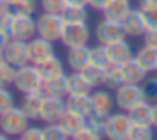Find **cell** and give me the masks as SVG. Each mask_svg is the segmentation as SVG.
<instances>
[{"label": "cell", "instance_id": "6da1fadb", "mask_svg": "<svg viewBox=\"0 0 157 140\" xmlns=\"http://www.w3.org/2000/svg\"><path fill=\"white\" fill-rule=\"evenodd\" d=\"M29 122L30 119L24 113V110L13 105L12 109L0 113V132H3L7 137H20L29 127Z\"/></svg>", "mask_w": 157, "mask_h": 140}, {"label": "cell", "instance_id": "7a4b0ae2", "mask_svg": "<svg viewBox=\"0 0 157 140\" xmlns=\"http://www.w3.org/2000/svg\"><path fill=\"white\" fill-rule=\"evenodd\" d=\"M44 79L40 75L37 65L27 64L17 68L15 79H13V87L22 94H30V92H42Z\"/></svg>", "mask_w": 157, "mask_h": 140}, {"label": "cell", "instance_id": "3957f363", "mask_svg": "<svg viewBox=\"0 0 157 140\" xmlns=\"http://www.w3.org/2000/svg\"><path fill=\"white\" fill-rule=\"evenodd\" d=\"M37 20V35L47 39L50 42H57L60 40L62 28H63V18L62 13H54V12H44L40 13Z\"/></svg>", "mask_w": 157, "mask_h": 140}, {"label": "cell", "instance_id": "277c9868", "mask_svg": "<svg viewBox=\"0 0 157 140\" xmlns=\"http://www.w3.org/2000/svg\"><path fill=\"white\" fill-rule=\"evenodd\" d=\"M90 40V28L87 22H65L62 28L60 42L63 47L72 49V47L87 45Z\"/></svg>", "mask_w": 157, "mask_h": 140}, {"label": "cell", "instance_id": "5b68a950", "mask_svg": "<svg viewBox=\"0 0 157 140\" xmlns=\"http://www.w3.org/2000/svg\"><path fill=\"white\" fill-rule=\"evenodd\" d=\"M114 98H115V105L119 107V110H124V112H129L134 105L145 100L140 83H122L115 90Z\"/></svg>", "mask_w": 157, "mask_h": 140}, {"label": "cell", "instance_id": "8992f818", "mask_svg": "<svg viewBox=\"0 0 157 140\" xmlns=\"http://www.w3.org/2000/svg\"><path fill=\"white\" fill-rule=\"evenodd\" d=\"M130 125H132V122L124 110L110 113L105 123V137L109 140H129Z\"/></svg>", "mask_w": 157, "mask_h": 140}, {"label": "cell", "instance_id": "52a82bcc", "mask_svg": "<svg viewBox=\"0 0 157 140\" xmlns=\"http://www.w3.org/2000/svg\"><path fill=\"white\" fill-rule=\"evenodd\" d=\"M94 35H95L97 42L102 43V45H109L112 42H117V40L127 37L122 22L109 20V18H102V20L95 25Z\"/></svg>", "mask_w": 157, "mask_h": 140}, {"label": "cell", "instance_id": "ba28073f", "mask_svg": "<svg viewBox=\"0 0 157 140\" xmlns=\"http://www.w3.org/2000/svg\"><path fill=\"white\" fill-rule=\"evenodd\" d=\"M65 97H54V95H44L42 107H40V119L44 123L59 122L60 117L65 113Z\"/></svg>", "mask_w": 157, "mask_h": 140}, {"label": "cell", "instance_id": "9c48e42d", "mask_svg": "<svg viewBox=\"0 0 157 140\" xmlns=\"http://www.w3.org/2000/svg\"><path fill=\"white\" fill-rule=\"evenodd\" d=\"M3 57H5L7 64H12L17 68L22 67V65L30 64L27 42L18 39H10L9 43L5 45V49H3Z\"/></svg>", "mask_w": 157, "mask_h": 140}, {"label": "cell", "instance_id": "30bf717a", "mask_svg": "<svg viewBox=\"0 0 157 140\" xmlns=\"http://www.w3.org/2000/svg\"><path fill=\"white\" fill-rule=\"evenodd\" d=\"M27 45H29V58H30V64L33 65L40 64V62L55 55L54 42L42 39V37H33V39H30L27 42Z\"/></svg>", "mask_w": 157, "mask_h": 140}, {"label": "cell", "instance_id": "8fae6325", "mask_svg": "<svg viewBox=\"0 0 157 140\" xmlns=\"http://www.w3.org/2000/svg\"><path fill=\"white\" fill-rule=\"evenodd\" d=\"M35 35H37V20L33 18V15H30V13H15V25H13L12 39L29 42Z\"/></svg>", "mask_w": 157, "mask_h": 140}, {"label": "cell", "instance_id": "7c38bea8", "mask_svg": "<svg viewBox=\"0 0 157 140\" xmlns=\"http://www.w3.org/2000/svg\"><path fill=\"white\" fill-rule=\"evenodd\" d=\"M90 100H92V112L99 113V115H105L109 117L112 113V109L115 105V98L114 95L110 94L109 88H99L94 90L90 94Z\"/></svg>", "mask_w": 157, "mask_h": 140}, {"label": "cell", "instance_id": "4fadbf2b", "mask_svg": "<svg viewBox=\"0 0 157 140\" xmlns=\"http://www.w3.org/2000/svg\"><path fill=\"white\" fill-rule=\"evenodd\" d=\"M122 25H124V30L127 37H142L147 30V25H145L144 15H142L140 9H132L127 17L122 20Z\"/></svg>", "mask_w": 157, "mask_h": 140}, {"label": "cell", "instance_id": "5bb4252c", "mask_svg": "<svg viewBox=\"0 0 157 140\" xmlns=\"http://www.w3.org/2000/svg\"><path fill=\"white\" fill-rule=\"evenodd\" d=\"M107 50H109V58H110L112 65H122L134 57L132 45H130L125 39H121V40H117V42L109 43V45H107Z\"/></svg>", "mask_w": 157, "mask_h": 140}, {"label": "cell", "instance_id": "9a60e30c", "mask_svg": "<svg viewBox=\"0 0 157 140\" xmlns=\"http://www.w3.org/2000/svg\"><path fill=\"white\" fill-rule=\"evenodd\" d=\"M67 64L72 70L82 72L89 64H90V47L80 45V47H72L67 52Z\"/></svg>", "mask_w": 157, "mask_h": 140}, {"label": "cell", "instance_id": "2e32d148", "mask_svg": "<svg viewBox=\"0 0 157 140\" xmlns=\"http://www.w3.org/2000/svg\"><path fill=\"white\" fill-rule=\"evenodd\" d=\"M65 107L67 110L78 115L89 117L92 113V100L90 94H78V95H67L65 97Z\"/></svg>", "mask_w": 157, "mask_h": 140}, {"label": "cell", "instance_id": "e0dca14e", "mask_svg": "<svg viewBox=\"0 0 157 140\" xmlns=\"http://www.w3.org/2000/svg\"><path fill=\"white\" fill-rule=\"evenodd\" d=\"M42 92H30V94H24L20 102V109L30 120H39L40 119V107H42Z\"/></svg>", "mask_w": 157, "mask_h": 140}, {"label": "cell", "instance_id": "ac0fdd59", "mask_svg": "<svg viewBox=\"0 0 157 140\" xmlns=\"http://www.w3.org/2000/svg\"><path fill=\"white\" fill-rule=\"evenodd\" d=\"M67 73L63 72L60 75H55L52 79L44 80L42 94L44 95H54V97H67L69 95V85H67Z\"/></svg>", "mask_w": 157, "mask_h": 140}, {"label": "cell", "instance_id": "d6986e66", "mask_svg": "<svg viewBox=\"0 0 157 140\" xmlns=\"http://www.w3.org/2000/svg\"><path fill=\"white\" fill-rule=\"evenodd\" d=\"M121 68H122V75H124L125 83H142L145 80V77L149 75V73L145 72V68L137 62L136 57H132L130 60H127L125 64H122Z\"/></svg>", "mask_w": 157, "mask_h": 140}, {"label": "cell", "instance_id": "ffe728a7", "mask_svg": "<svg viewBox=\"0 0 157 140\" xmlns=\"http://www.w3.org/2000/svg\"><path fill=\"white\" fill-rule=\"evenodd\" d=\"M132 10V3L130 0H110L105 7H104V18L115 22H122L127 17V13Z\"/></svg>", "mask_w": 157, "mask_h": 140}, {"label": "cell", "instance_id": "44dd1931", "mask_svg": "<svg viewBox=\"0 0 157 140\" xmlns=\"http://www.w3.org/2000/svg\"><path fill=\"white\" fill-rule=\"evenodd\" d=\"M59 123H60V127L63 128V132L67 134V137L72 138L74 135H75L77 132L87 123V117L78 115V113H74V112H70V110H65V113L60 117Z\"/></svg>", "mask_w": 157, "mask_h": 140}, {"label": "cell", "instance_id": "7402d4cb", "mask_svg": "<svg viewBox=\"0 0 157 140\" xmlns=\"http://www.w3.org/2000/svg\"><path fill=\"white\" fill-rule=\"evenodd\" d=\"M130 122L139 125H152V104L147 100H142L127 112Z\"/></svg>", "mask_w": 157, "mask_h": 140}, {"label": "cell", "instance_id": "603a6c76", "mask_svg": "<svg viewBox=\"0 0 157 140\" xmlns=\"http://www.w3.org/2000/svg\"><path fill=\"white\" fill-rule=\"evenodd\" d=\"M67 85H69V95H78V94H92L94 87L85 79L84 72H75L67 77Z\"/></svg>", "mask_w": 157, "mask_h": 140}, {"label": "cell", "instance_id": "cb8c5ba5", "mask_svg": "<svg viewBox=\"0 0 157 140\" xmlns=\"http://www.w3.org/2000/svg\"><path fill=\"white\" fill-rule=\"evenodd\" d=\"M137 58V62L145 68V72L151 73V72H155V67H157V47H151V45H142L137 53L134 55Z\"/></svg>", "mask_w": 157, "mask_h": 140}, {"label": "cell", "instance_id": "d4e9b609", "mask_svg": "<svg viewBox=\"0 0 157 140\" xmlns=\"http://www.w3.org/2000/svg\"><path fill=\"white\" fill-rule=\"evenodd\" d=\"M37 68H39V72H40V75H42L44 80L63 73V64H62L60 58L55 57V55L50 58H47V60H44V62H40V64H37Z\"/></svg>", "mask_w": 157, "mask_h": 140}, {"label": "cell", "instance_id": "484cf974", "mask_svg": "<svg viewBox=\"0 0 157 140\" xmlns=\"http://www.w3.org/2000/svg\"><path fill=\"white\" fill-rule=\"evenodd\" d=\"M84 75L85 79L90 82V85L97 88V87H102L104 85V80H105V72H107V67H100V65H95V64H89L84 70Z\"/></svg>", "mask_w": 157, "mask_h": 140}, {"label": "cell", "instance_id": "4316f807", "mask_svg": "<svg viewBox=\"0 0 157 140\" xmlns=\"http://www.w3.org/2000/svg\"><path fill=\"white\" fill-rule=\"evenodd\" d=\"M124 82V75H122V68L121 65H109L105 72V80H104V87L109 90H117Z\"/></svg>", "mask_w": 157, "mask_h": 140}, {"label": "cell", "instance_id": "83f0119b", "mask_svg": "<svg viewBox=\"0 0 157 140\" xmlns=\"http://www.w3.org/2000/svg\"><path fill=\"white\" fill-rule=\"evenodd\" d=\"M60 13H62L63 22H87V18H89L87 7L65 5V9Z\"/></svg>", "mask_w": 157, "mask_h": 140}, {"label": "cell", "instance_id": "f1b7e54d", "mask_svg": "<svg viewBox=\"0 0 157 140\" xmlns=\"http://www.w3.org/2000/svg\"><path fill=\"white\" fill-rule=\"evenodd\" d=\"M90 64L100 65V67H109L110 65V58H109V50H107V45H99L92 47L90 49Z\"/></svg>", "mask_w": 157, "mask_h": 140}, {"label": "cell", "instance_id": "f546056e", "mask_svg": "<svg viewBox=\"0 0 157 140\" xmlns=\"http://www.w3.org/2000/svg\"><path fill=\"white\" fill-rule=\"evenodd\" d=\"M152 125H139L132 123L129 130V140H152L154 138V130Z\"/></svg>", "mask_w": 157, "mask_h": 140}, {"label": "cell", "instance_id": "4dcf8cb0", "mask_svg": "<svg viewBox=\"0 0 157 140\" xmlns=\"http://www.w3.org/2000/svg\"><path fill=\"white\" fill-rule=\"evenodd\" d=\"M142 92H144V98L151 104L157 102V75H147L145 80L140 83Z\"/></svg>", "mask_w": 157, "mask_h": 140}, {"label": "cell", "instance_id": "1f68e13d", "mask_svg": "<svg viewBox=\"0 0 157 140\" xmlns=\"http://www.w3.org/2000/svg\"><path fill=\"white\" fill-rule=\"evenodd\" d=\"M105 123H107V117L105 115H99V113L92 112L90 115L87 117V125L99 135L100 138L105 137Z\"/></svg>", "mask_w": 157, "mask_h": 140}, {"label": "cell", "instance_id": "d6a6232c", "mask_svg": "<svg viewBox=\"0 0 157 140\" xmlns=\"http://www.w3.org/2000/svg\"><path fill=\"white\" fill-rule=\"evenodd\" d=\"M69 138L67 134L63 132V128L60 127L59 122L54 123H45L44 127V140H65Z\"/></svg>", "mask_w": 157, "mask_h": 140}, {"label": "cell", "instance_id": "836d02e7", "mask_svg": "<svg viewBox=\"0 0 157 140\" xmlns=\"http://www.w3.org/2000/svg\"><path fill=\"white\" fill-rule=\"evenodd\" d=\"M17 73V67H13L12 64H2L0 65V87H9L13 85V79Z\"/></svg>", "mask_w": 157, "mask_h": 140}, {"label": "cell", "instance_id": "e575fe53", "mask_svg": "<svg viewBox=\"0 0 157 140\" xmlns=\"http://www.w3.org/2000/svg\"><path fill=\"white\" fill-rule=\"evenodd\" d=\"M13 25H15V12L12 9L5 10L3 13H0V28L5 32L7 35H13Z\"/></svg>", "mask_w": 157, "mask_h": 140}, {"label": "cell", "instance_id": "d590c367", "mask_svg": "<svg viewBox=\"0 0 157 140\" xmlns=\"http://www.w3.org/2000/svg\"><path fill=\"white\" fill-rule=\"evenodd\" d=\"M15 105V97L9 90V87H0V113L12 109Z\"/></svg>", "mask_w": 157, "mask_h": 140}, {"label": "cell", "instance_id": "8d00e7d4", "mask_svg": "<svg viewBox=\"0 0 157 140\" xmlns=\"http://www.w3.org/2000/svg\"><path fill=\"white\" fill-rule=\"evenodd\" d=\"M15 13H33L37 12V0H20L15 7H10Z\"/></svg>", "mask_w": 157, "mask_h": 140}, {"label": "cell", "instance_id": "74e56055", "mask_svg": "<svg viewBox=\"0 0 157 140\" xmlns=\"http://www.w3.org/2000/svg\"><path fill=\"white\" fill-rule=\"evenodd\" d=\"M65 0H40V7L44 12H54V13H60L65 9Z\"/></svg>", "mask_w": 157, "mask_h": 140}, {"label": "cell", "instance_id": "f35d334b", "mask_svg": "<svg viewBox=\"0 0 157 140\" xmlns=\"http://www.w3.org/2000/svg\"><path fill=\"white\" fill-rule=\"evenodd\" d=\"M142 15H144L145 25L147 28L157 27V7H151V9H140Z\"/></svg>", "mask_w": 157, "mask_h": 140}, {"label": "cell", "instance_id": "ab89813d", "mask_svg": "<svg viewBox=\"0 0 157 140\" xmlns=\"http://www.w3.org/2000/svg\"><path fill=\"white\" fill-rule=\"evenodd\" d=\"M20 138H24V140H44V128L30 127V125H29V127L25 128V132L20 135Z\"/></svg>", "mask_w": 157, "mask_h": 140}, {"label": "cell", "instance_id": "60d3db41", "mask_svg": "<svg viewBox=\"0 0 157 140\" xmlns=\"http://www.w3.org/2000/svg\"><path fill=\"white\" fill-rule=\"evenodd\" d=\"M72 138H75V140H99L100 137L95 134L94 130H92L90 127H89L87 123H85L84 127H82L80 130H78V132H77L75 135H74Z\"/></svg>", "mask_w": 157, "mask_h": 140}, {"label": "cell", "instance_id": "b9f144b4", "mask_svg": "<svg viewBox=\"0 0 157 140\" xmlns=\"http://www.w3.org/2000/svg\"><path fill=\"white\" fill-rule=\"evenodd\" d=\"M144 37V43L145 45H151V47H157V27L147 28L145 34L142 35Z\"/></svg>", "mask_w": 157, "mask_h": 140}, {"label": "cell", "instance_id": "7bdbcfd3", "mask_svg": "<svg viewBox=\"0 0 157 140\" xmlns=\"http://www.w3.org/2000/svg\"><path fill=\"white\" fill-rule=\"evenodd\" d=\"M110 0H89V7L92 10H104V7L109 3Z\"/></svg>", "mask_w": 157, "mask_h": 140}, {"label": "cell", "instance_id": "ee69618b", "mask_svg": "<svg viewBox=\"0 0 157 140\" xmlns=\"http://www.w3.org/2000/svg\"><path fill=\"white\" fill-rule=\"evenodd\" d=\"M10 39H12V37H10V35H7L5 32H3L2 28H0V50H3V49H5V45L9 43V40H10Z\"/></svg>", "mask_w": 157, "mask_h": 140}, {"label": "cell", "instance_id": "f6af8a7d", "mask_svg": "<svg viewBox=\"0 0 157 140\" xmlns=\"http://www.w3.org/2000/svg\"><path fill=\"white\" fill-rule=\"evenodd\" d=\"M157 7V0H139V9H151Z\"/></svg>", "mask_w": 157, "mask_h": 140}, {"label": "cell", "instance_id": "bcb514c9", "mask_svg": "<svg viewBox=\"0 0 157 140\" xmlns=\"http://www.w3.org/2000/svg\"><path fill=\"white\" fill-rule=\"evenodd\" d=\"M65 3L75 7H89V0H65Z\"/></svg>", "mask_w": 157, "mask_h": 140}, {"label": "cell", "instance_id": "7dc6e473", "mask_svg": "<svg viewBox=\"0 0 157 140\" xmlns=\"http://www.w3.org/2000/svg\"><path fill=\"white\" fill-rule=\"evenodd\" d=\"M152 127L157 128V102L152 105Z\"/></svg>", "mask_w": 157, "mask_h": 140}, {"label": "cell", "instance_id": "c3c4849f", "mask_svg": "<svg viewBox=\"0 0 157 140\" xmlns=\"http://www.w3.org/2000/svg\"><path fill=\"white\" fill-rule=\"evenodd\" d=\"M10 5L7 3V0H0V13H3L5 10H9Z\"/></svg>", "mask_w": 157, "mask_h": 140}, {"label": "cell", "instance_id": "681fc988", "mask_svg": "<svg viewBox=\"0 0 157 140\" xmlns=\"http://www.w3.org/2000/svg\"><path fill=\"white\" fill-rule=\"evenodd\" d=\"M18 2H20V0H7V3H9L10 7H15L17 3H18Z\"/></svg>", "mask_w": 157, "mask_h": 140}, {"label": "cell", "instance_id": "f907efd6", "mask_svg": "<svg viewBox=\"0 0 157 140\" xmlns=\"http://www.w3.org/2000/svg\"><path fill=\"white\" fill-rule=\"evenodd\" d=\"M5 64V57H3V50H0V65Z\"/></svg>", "mask_w": 157, "mask_h": 140}, {"label": "cell", "instance_id": "816d5d0a", "mask_svg": "<svg viewBox=\"0 0 157 140\" xmlns=\"http://www.w3.org/2000/svg\"><path fill=\"white\" fill-rule=\"evenodd\" d=\"M155 72H157V67H155Z\"/></svg>", "mask_w": 157, "mask_h": 140}]
</instances>
